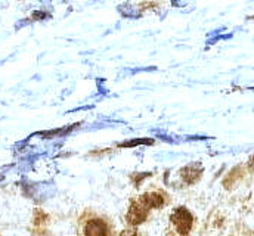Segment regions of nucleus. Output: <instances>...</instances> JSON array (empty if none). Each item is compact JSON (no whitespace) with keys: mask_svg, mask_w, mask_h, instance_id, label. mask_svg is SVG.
I'll return each mask as SVG.
<instances>
[{"mask_svg":"<svg viewBox=\"0 0 254 236\" xmlns=\"http://www.w3.org/2000/svg\"><path fill=\"white\" fill-rule=\"evenodd\" d=\"M172 223L175 225L176 231L182 236H187L192 228V214L187 208L181 207L172 214Z\"/></svg>","mask_w":254,"mask_h":236,"instance_id":"nucleus-1","label":"nucleus"},{"mask_svg":"<svg viewBox=\"0 0 254 236\" xmlns=\"http://www.w3.org/2000/svg\"><path fill=\"white\" fill-rule=\"evenodd\" d=\"M146 216H148V208L139 199H136L130 205V210L127 213V222L131 226H137L146 220Z\"/></svg>","mask_w":254,"mask_h":236,"instance_id":"nucleus-2","label":"nucleus"},{"mask_svg":"<svg viewBox=\"0 0 254 236\" xmlns=\"http://www.w3.org/2000/svg\"><path fill=\"white\" fill-rule=\"evenodd\" d=\"M84 235L86 236H107L108 235V229H107V225L105 222L99 220V219H95V220H90L86 228H84Z\"/></svg>","mask_w":254,"mask_h":236,"instance_id":"nucleus-3","label":"nucleus"},{"mask_svg":"<svg viewBox=\"0 0 254 236\" xmlns=\"http://www.w3.org/2000/svg\"><path fill=\"white\" fill-rule=\"evenodd\" d=\"M139 201L149 210V208H160L164 205V196L157 192H146L143 193Z\"/></svg>","mask_w":254,"mask_h":236,"instance_id":"nucleus-4","label":"nucleus"},{"mask_svg":"<svg viewBox=\"0 0 254 236\" xmlns=\"http://www.w3.org/2000/svg\"><path fill=\"white\" fill-rule=\"evenodd\" d=\"M202 175V169L199 167V164H190V166H187L181 170V177L184 181L187 183H195L196 180H199V177Z\"/></svg>","mask_w":254,"mask_h":236,"instance_id":"nucleus-5","label":"nucleus"},{"mask_svg":"<svg viewBox=\"0 0 254 236\" xmlns=\"http://www.w3.org/2000/svg\"><path fill=\"white\" fill-rule=\"evenodd\" d=\"M152 143H154L152 139H134V140L122 143L120 146L122 148H131V146H137V145H152Z\"/></svg>","mask_w":254,"mask_h":236,"instance_id":"nucleus-6","label":"nucleus"},{"mask_svg":"<svg viewBox=\"0 0 254 236\" xmlns=\"http://www.w3.org/2000/svg\"><path fill=\"white\" fill-rule=\"evenodd\" d=\"M120 236H137V234H136V231L128 229V231H125V232H123Z\"/></svg>","mask_w":254,"mask_h":236,"instance_id":"nucleus-7","label":"nucleus"}]
</instances>
